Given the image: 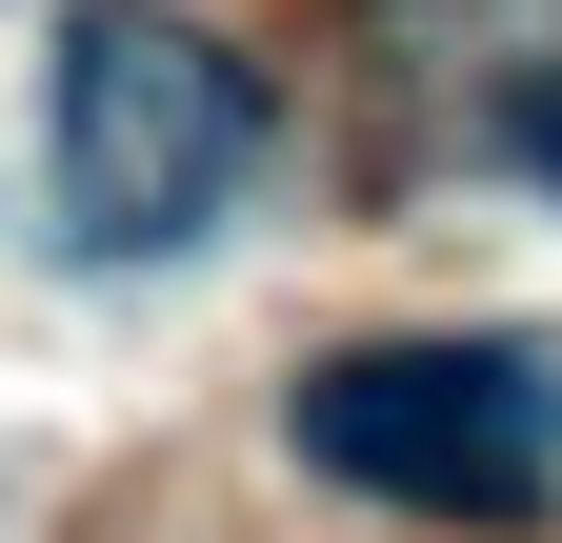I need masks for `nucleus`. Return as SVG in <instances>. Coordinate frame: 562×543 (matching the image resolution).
<instances>
[{
    "label": "nucleus",
    "mask_w": 562,
    "mask_h": 543,
    "mask_svg": "<svg viewBox=\"0 0 562 543\" xmlns=\"http://www.w3.org/2000/svg\"><path fill=\"white\" fill-rule=\"evenodd\" d=\"M302 463L362 503H422V523H522L562 503V343H341L302 363Z\"/></svg>",
    "instance_id": "f257e3e1"
},
{
    "label": "nucleus",
    "mask_w": 562,
    "mask_h": 543,
    "mask_svg": "<svg viewBox=\"0 0 562 543\" xmlns=\"http://www.w3.org/2000/svg\"><path fill=\"white\" fill-rule=\"evenodd\" d=\"M261 162V81L181 21H81L60 41V242L81 262H181Z\"/></svg>",
    "instance_id": "f03ea898"
},
{
    "label": "nucleus",
    "mask_w": 562,
    "mask_h": 543,
    "mask_svg": "<svg viewBox=\"0 0 562 543\" xmlns=\"http://www.w3.org/2000/svg\"><path fill=\"white\" fill-rule=\"evenodd\" d=\"M503 162H522V181H562V60H542L522 101H503Z\"/></svg>",
    "instance_id": "7ed1b4c3"
}]
</instances>
